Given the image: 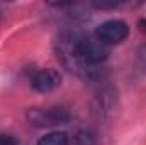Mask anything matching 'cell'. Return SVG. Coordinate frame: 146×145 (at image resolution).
<instances>
[{"label": "cell", "mask_w": 146, "mask_h": 145, "mask_svg": "<svg viewBox=\"0 0 146 145\" xmlns=\"http://www.w3.org/2000/svg\"><path fill=\"white\" fill-rule=\"evenodd\" d=\"M129 34V28L124 21H117V19H112L107 21L104 24H100L97 29H95V38L99 41H102L104 44H119L122 43Z\"/></svg>", "instance_id": "obj_1"}, {"label": "cell", "mask_w": 146, "mask_h": 145, "mask_svg": "<svg viewBox=\"0 0 146 145\" xmlns=\"http://www.w3.org/2000/svg\"><path fill=\"white\" fill-rule=\"evenodd\" d=\"M61 84V77L56 70H51V68H44V70H39L33 75L31 79V87L37 91V92H51L54 91L58 85Z\"/></svg>", "instance_id": "obj_2"}, {"label": "cell", "mask_w": 146, "mask_h": 145, "mask_svg": "<svg viewBox=\"0 0 146 145\" xmlns=\"http://www.w3.org/2000/svg\"><path fill=\"white\" fill-rule=\"evenodd\" d=\"M37 145H68V137H66V133L53 132V133H48L46 137H42Z\"/></svg>", "instance_id": "obj_3"}, {"label": "cell", "mask_w": 146, "mask_h": 145, "mask_svg": "<svg viewBox=\"0 0 146 145\" xmlns=\"http://www.w3.org/2000/svg\"><path fill=\"white\" fill-rule=\"evenodd\" d=\"M0 145H15L14 138L7 137V135H0Z\"/></svg>", "instance_id": "obj_4"}]
</instances>
